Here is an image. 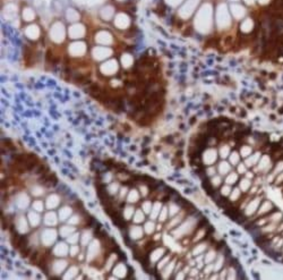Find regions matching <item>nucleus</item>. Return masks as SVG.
<instances>
[{"label":"nucleus","instance_id":"nucleus-1","mask_svg":"<svg viewBox=\"0 0 283 280\" xmlns=\"http://www.w3.org/2000/svg\"><path fill=\"white\" fill-rule=\"evenodd\" d=\"M273 166H274V162L272 160L271 154H263L254 169H255V173L258 175H267L273 169Z\"/></svg>","mask_w":283,"mask_h":280},{"label":"nucleus","instance_id":"nucleus-2","mask_svg":"<svg viewBox=\"0 0 283 280\" xmlns=\"http://www.w3.org/2000/svg\"><path fill=\"white\" fill-rule=\"evenodd\" d=\"M275 209H277V208L274 205V203L272 202L271 200H263L262 203H260V205H259L258 210H257V212L255 213V215H253V217H251V219L249 221H250V222H253L254 220H256L257 218L263 217V215H270L272 211H274Z\"/></svg>","mask_w":283,"mask_h":280},{"label":"nucleus","instance_id":"nucleus-3","mask_svg":"<svg viewBox=\"0 0 283 280\" xmlns=\"http://www.w3.org/2000/svg\"><path fill=\"white\" fill-rule=\"evenodd\" d=\"M263 201V196H259V195H257L256 197H254L253 200L249 201V203L247 204V206H246V215H255V213L257 212V210H258L259 205H260V203H262Z\"/></svg>","mask_w":283,"mask_h":280},{"label":"nucleus","instance_id":"nucleus-4","mask_svg":"<svg viewBox=\"0 0 283 280\" xmlns=\"http://www.w3.org/2000/svg\"><path fill=\"white\" fill-rule=\"evenodd\" d=\"M262 152L260 151H257L255 153H251L248 158H246V164H247L248 167H255L257 163H258L259 159L262 157Z\"/></svg>","mask_w":283,"mask_h":280},{"label":"nucleus","instance_id":"nucleus-5","mask_svg":"<svg viewBox=\"0 0 283 280\" xmlns=\"http://www.w3.org/2000/svg\"><path fill=\"white\" fill-rule=\"evenodd\" d=\"M231 10L232 13H235V16L237 17V19H240L241 17H244L246 10L244 9V7L240 5H231Z\"/></svg>","mask_w":283,"mask_h":280},{"label":"nucleus","instance_id":"nucleus-6","mask_svg":"<svg viewBox=\"0 0 283 280\" xmlns=\"http://www.w3.org/2000/svg\"><path fill=\"white\" fill-rule=\"evenodd\" d=\"M250 187H251V180L250 179L245 178V179H242L241 182H240V189H241V192H244V193H247V192L250 189Z\"/></svg>","mask_w":283,"mask_h":280},{"label":"nucleus","instance_id":"nucleus-7","mask_svg":"<svg viewBox=\"0 0 283 280\" xmlns=\"http://www.w3.org/2000/svg\"><path fill=\"white\" fill-rule=\"evenodd\" d=\"M239 153L242 155V158H248L253 153V148L248 145H241L240 146V152Z\"/></svg>","mask_w":283,"mask_h":280},{"label":"nucleus","instance_id":"nucleus-8","mask_svg":"<svg viewBox=\"0 0 283 280\" xmlns=\"http://www.w3.org/2000/svg\"><path fill=\"white\" fill-rule=\"evenodd\" d=\"M239 154L240 153L237 152V151H233L231 154H229V161L232 166H237L239 163V161H240V155Z\"/></svg>","mask_w":283,"mask_h":280},{"label":"nucleus","instance_id":"nucleus-9","mask_svg":"<svg viewBox=\"0 0 283 280\" xmlns=\"http://www.w3.org/2000/svg\"><path fill=\"white\" fill-rule=\"evenodd\" d=\"M240 195H241V189L238 187L233 188L231 193H230V201H237L238 199H240Z\"/></svg>","mask_w":283,"mask_h":280},{"label":"nucleus","instance_id":"nucleus-10","mask_svg":"<svg viewBox=\"0 0 283 280\" xmlns=\"http://www.w3.org/2000/svg\"><path fill=\"white\" fill-rule=\"evenodd\" d=\"M237 182H238V174L237 173H230L229 176L225 179V183L228 185H233Z\"/></svg>","mask_w":283,"mask_h":280},{"label":"nucleus","instance_id":"nucleus-11","mask_svg":"<svg viewBox=\"0 0 283 280\" xmlns=\"http://www.w3.org/2000/svg\"><path fill=\"white\" fill-rule=\"evenodd\" d=\"M229 170H230V166L228 162H225V161L221 162L220 166H219V171H220L222 175H226V174L229 173Z\"/></svg>","mask_w":283,"mask_h":280},{"label":"nucleus","instance_id":"nucleus-12","mask_svg":"<svg viewBox=\"0 0 283 280\" xmlns=\"http://www.w3.org/2000/svg\"><path fill=\"white\" fill-rule=\"evenodd\" d=\"M231 191H232V189H231V187H230L229 185L226 184V185H224V186H222V187H221L220 195H221V196H229L230 193H231Z\"/></svg>","mask_w":283,"mask_h":280},{"label":"nucleus","instance_id":"nucleus-13","mask_svg":"<svg viewBox=\"0 0 283 280\" xmlns=\"http://www.w3.org/2000/svg\"><path fill=\"white\" fill-rule=\"evenodd\" d=\"M212 184V186L213 187H215V186H220L221 184H222V179H221L220 176H216V175H214V176L212 177V179L210 180Z\"/></svg>","mask_w":283,"mask_h":280},{"label":"nucleus","instance_id":"nucleus-14","mask_svg":"<svg viewBox=\"0 0 283 280\" xmlns=\"http://www.w3.org/2000/svg\"><path fill=\"white\" fill-rule=\"evenodd\" d=\"M283 185V171L282 173H280L279 175L276 176V178H275L274 180V186H282Z\"/></svg>","mask_w":283,"mask_h":280},{"label":"nucleus","instance_id":"nucleus-15","mask_svg":"<svg viewBox=\"0 0 283 280\" xmlns=\"http://www.w3.org/2000/svg\"><path fill=\"white\" fill-rule=\"evenodd\" d=\"M237 167H238V174H246L247 173V164L246 163H238L237 164Z\"/></svg>","mask_w":283,"mask_h":280},{"label":"nucleus","instance_id":"nucleus-16","mask_svg":"<svg viewBox=\"0 0 283 280\" xmlns=\"http://www.w3.org/2000/svg\"><path fill=\"white\" fill-rule=\"evenodd\" d=\"M26 238L25 237H23V236H21V239H19V241H18V244H17V247L18 248H21V250H23V248H25V245H26Z\"/></svg>","mask_w":283,"mask_h":280},{"label":"nucleus","instance_id":"nucleus-17","mask_svg":"<svg viewBox=\"0 0 283 280\" xmlns=\"http://www.w3.org/2000/svg\"><path fill=\"white\" fill-rule=\"evenodd\" d=\"M283 231V220L280 221L276 226V230H275V234H281Z\"/></svg>","mask_w":283,"mask_h":280},{"label":"nucleus","instance_id":"nucleus-18","mask_svg":"<svg viewBox=\"0 0 283 280\" xmlns=\"http://www.w3.org/2000/svg\"><path fill=\"white\" fill-rule=\"evenodd\" d=\"M215 173H216V170H215V168H209V169L206 170V176H211L213 177L215 175Z\"/></svg>","mask_w":283,"mask_h":280},{"label":"nucleus","instance_id":"nucleus-19","mask_svg":"<svg viewBox=\"0 0 283 280\" xmlns=\"http://www.w3.org/2000/svg\"><path fill=\"white\" fill-rule=\"evenodd\" d=\"M245 175H246V178L253 180V179L255 178V176H256V173H254V171H247V173L245 174Z\"/></svg>","mask_w":283,"mask_h":280},{"label":"nucleus","instance_id":"nucleus-20","mask_svg":"<svg viewBox=\"0 0 283 280\" xmlns=\"http://www.w3.org/2000/svg\"><path fill=\"white\" fill-rule=\"evenodd\" d=\"M38 255H39V254H38V252H33L32 253V255H31V261H32L33 263H35L36 262V257H38Z\"/></svg>","mask_w":283,"mask_h":280},{"label":"nucleus","instance_id":"nucleus-21","mask_svg":"<svg viewBox=\"0 0 283 280\" xmlns=\"http://www.w3.org/2000/svg\"><path fill=\"white\" fill-rule=\"evenodd\" d=\"M28 253H30V248H23L22 250V255L24 256V257L28 255Z\"/></svg>","mask_w":283,"mask_h":280},{"label":"nucleus","instance_id":"nucleus-22","mask_svg":"<svg viewBox=\"0 0 283 280\" xmlns=\"http://www.w3.org/2000/svg\"><path fill=\"white\" fill-rule=\"evenodd\" d=\"M3 143L5 144H7V148H8V149H12V150H14L15 149V146L13 145V143H10V142H9V141H5V142H3Z\"/></svg>","mask_w":283,"mask_h":280},{"label":"nucleus","instance_id":"nucleus-23","mask_svg":"<svg viewBox=\"0 0 283 280\" xmlns=\"http://www.w3.org/2000/svg\"><path fill=\"white\" fill-rule=\"evenodd\" d=\"M258 1H259V3H260V5H266V3H268L270 1H271V0H258Z\"/></svg>","mask_w":283,"mask_h":280},{"label":"nucleus","instance_id":"nucleus-24","mask_svg":"<svg viewBox=\"0 0 283 280\" xmlns=\"http://www.w3.org/2000/svg\"><path fill=\"white\" fill-rule=\"evenodd\" d=\"M255 1H256V0H245V3H247V5H253Z\"/></svg>","mask_w":283,"mask_h":280},{"label":"nucleus","instance_id":"nucleus-25","mask_svg":"<svg viewBox=\"0 0 283 280\" xmlns=\"http://www.w3.org/2000/svg\"><path fill=\"white\" fill-rule=\"evenodd\" d=\"M111 243H112V241H111L110 239H108V244H111ZM107 246H109V247H110V246H111V247H116V245H114V244H112V245H107Z\"/></svg>","mask_w":283,"mask_h":280},{"label":"nucleus","instance_id":"nucleus-26","mask_svg":"<svg viewBox=\"0 0 283 280\" xmlns=\"http://www.w3.org/2000/svg\"><path fill=\"white\" fill-rule=\"evenodd\" d=\"M280 254H281V257H283V246H282V248H281V252H280Z\"/></svg>","mask_w":283,"mask_h":280},{"label":"nucleus","instance_id":"nucleus-27","mask_svg":"<svg viewBox=\"0 0 283 280\" xmlns=\"http://www.w3.org/2000/svg\"><path fill=\"white\" fill-rule=\"evenodd\" d=\"M230 1H239V0H230Z\"/></svg>","mask_w":283,"mask_h":280}]
</instances>
